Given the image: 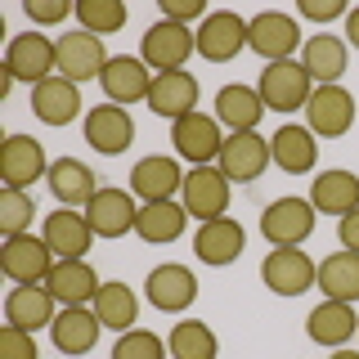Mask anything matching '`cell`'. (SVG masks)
<instances>
[{"label":"cell","mask_w":359,"mask_h":359,"mask_svg":"<svg viewBox=\"0 0 359 359\" xmlns=\"http://www.w3.org/2000/svg\"><path fill=\"white\" fill-rule=\"evenodd\" d=\"M32 220H36V198L27 189H5L0 194V229H5V238L32 233Z\"/></svg>","instance_id":"38"},{"label":"cell","mask_w":359,"mask_h":359,"mask_svg":"<svg viewBox=\"0 0 359 359\" xmlns=\"http://www.w3.org/2000/svg\"><path fill=\"white\" fill-rule=\"evenodd\" d=\"M184 175L189 171H180L175 157L149 153V157H140V162L130 166V194L140 202H171L180 189H184Z\"/></svg>","instance_id":"17"},{"label":"cell","mask_w":359,"mask_h":359,"mask_svg":"<svg viewBox=\"0 0 359 359\" xmlns=\"http://www.w3.org/2000/svg\"><path fill=\"white\" fill-rule=\"evenodd\" d=\"M144 301H149L153 310H162V314L189 310V306L198 301V278H194V269L180 265V261H166V265L149 269V278H144Z\"/></svg>","instance_id":"14"},{"label":"cell","mask_w":359,"mask_h":359,"mask_svg":"<svg viewBox=\"0 0 359 359\" xmlns=\"http://www.w3.org/2000/svg\"><path fill=\"white\" fill-rule=\"evenodd\" d=\"M346 63H351V45L341 36L319 32V36H306V45H301V67L310 72L314 86H341Z\"/></svg>","instance_id":"26"},{"label":"cell","mask_w":359,"mask_h":359,"mask_svg":"<svg viewBox=\"0 0 359 359\" xmlns=\"http://www.w3.org/2000/svg\"><path fill=\"white\" fill-rule=\"evenodd\" d=\"M166 351H171V359H216L220 355V337H216L211 323L184 319V323L171 328V337H166Z\"/></svg>","instance_id":"36"},{"label":"cell","mask_w":359,"mask_h":359,"mask_svg":"<svg viewBox=\"0 0 359 359\" xmlns=\"http://www.w3.org/2000/svg\"><path fill=\"white\" fill-rule=\"evenodd\" d=\"M45 287L54 292V301H59V306H95L104 278L95 274V265H90V261H54Z\"/></svg>","instance_id":"29"},{"label":"cell","mask_w":359,"mask_h":359,"mask_svg":"<svg viewBox=\"0 0 359 359\" xmlns=\"http://www.w3.org/2000/svg\"><path fill=\"white\" fill-rule=\"evenodd\" d=\"M314 233V202L310 198H274L261 211V238L269 247H301Z\"/></svg>","instance_id":"6"},{"label":"cell","mask_w":359,"mask_h":359,"mask_svg":"<svg viewBox=\"0 0 359 359\" xmlns=\"http://www.w3.org/2000/svg\"><path fill=\"white\" fill-rule=\"evenodd\" d=\"M189 229V211L184 202L171 198V202H140V220H135V233L153 247H166V243H180V233Z\"/></svg>","instance_id":"32"},{"label":"cell","mask_w":359,"mask_h":359,"mask_svg":"<svg viewBox=\"0 0 359 359\" xmlns=\"http://www.w3.org/2000/svg\"><path fill=\"white\" fill-rule=\"evenodd\" d=\"M261 283L274 292V297H301L319 283V261L301 247H274V252L261 261Z\"/></svg>","instance_id":"3"},{"label":"cell","mask_w":359,"mask_h":359,"mask_svg":"<svg viewBox=\"0 0 359 359\" xmlns=\"http://www.w3.org/2000/svg\"><path fill=\"white\" fill-rule=\"evenodd\" d=\"M54 261H59V256H54L50 243L36 238V233H18V238H5V247H0V274H5L14 287L45 283Z\"/></svg>","instance_id":"7"},{"label":"cell","mask_w":359,"mask_h":359,"mask_svg":"<svg viewBox=\"0 0 359 359\" xmlns=\"http://www.w3.org/2000/svg\"><path fill=\"white\" fill-rule=\"evenodd\" d=\"M54 314H59V301L45 283H27V287H9L5 297V323H14L22 332H36V328H50Z\"/></svg>","instance_id":"27"},{"label":"cell","mask_w":359,"mask_h":359,"mask_svg":"<svg viewBox=\"0 0 359 359\" xmlns=\"http://www.w3.org/2000/svg\"><path fill=\"white\" fill-rule=\"evenodd\" d=\"M359 332V314L351 301H328L323 297L319 306L306 314V337L314 346H328V351H341L346 341Z\"/></svg>","instance_id":"24"},{"label":"cell","mask_w":359,"mask_h":359,"mask_svg":"<svg viewBox=\"0 0 359 359\" xmlns=\"http://www.w3.org/2000/svg\"><path fill=\"white\" fill-rule=\"evenodd\" d=\"M5 72L14 76V81H27V86L50 81V76H59V45H54L50 36H41L36 27L18 32V36L9 41Z\"/></svg>","instance_id":"5"},{"label":"cell","mask_w":359,"mask_h":359,"mask_svg":"<svg viewBox=\"0 0 359 359\" xmlns=\"http://www.w3.org/2000/svg\"><path fill=\"white\" fill-rule=\"evenodd\" d=\"M243 247H247V229L238 220H229V216L198 224V233H194V256L202 265H211V269L233 265L243 256Z\"/></svg>","instance_id":"21"},{"label":"cell","mask_w":359,"mask_h":359,"mask_svg":"<svg viewBox=\"0 0 359 359\" xmlns=\"http://www.w3.org/2000/svg\"><path fill=\"white\" fill-rule=\"evenodd\" d=\"M306 126L314 130V140H341L355 126V95L346 86H314L306 104Z\"/></svg>","instance_id":"13"},{"label":"cell","mask_w":359,"mask_h":359,"mask_svg":"<svg viewBox=\"0 0 359 359\" xmlns=\"http://www.w3.org/2000/svg\"><path fill=\"white\" fill-rule=\"evenodd\" d=\"M81 130H86V144L95 153H104V157H117V153H126L130 144H135V117H130L126 108L108 104V99L99 108L86 112Z\"/></svg>","instance_id":"16"},{"label":"cell","mask_w":359,"mask_h":359,"mask_svg":"<svg viewBox=\"0 0 359 359\" xmlns=\"http://www.w3.org/2000/svg\"><path fill=\"white\" fill-rule=\"evenodd\" d=\"M189 54H198V36H194V27H184V22L157 18L140 36V59L149 63L153 72H184Z\"/></svg>","instance_id":"2"},{"label":"cell","mask_w":359,"mask_h":359,"mask_svg":"<svg viewBox=\"0 0 359 359\" xmlns=\"http://www.w3.org/2000/svg\"><path fill=\"white\" fill-rule=\"evenodd\" d=\"M81 86L67 81V76H50V81L32 86V112L45 126H72V117L81 112Z\"/></svg>","instance_id":"30"},{"label":"cell","mask_w":359,"mask_h":359,"mask_svg":"<svg viewBox=\"0 0 359 359\" xmlns=\"http://www.w3.org/2000/svg\"><path fill=\"white\" fill-rule=\"evenodd\" d=\"M194 36H198V54L207 63H233L247 50V18L233 14V9H211L194 27Z\"/></svg>","instance_id":"8"},{"label":"cell","mask_w":359,"mask_h":359,"mask_svg":"<svg viewBox=\"0 0 359 359\" xmlns=\"http://www.w3.org/2000/svg\"><path fill=\"white\" fill-rule=\"evenodd\" d=\"M153 67L140 59V54H112L99 86H104V99L117 108H130V104H149V90H153Z\"/></svg>","instance_id":"12"},{"label":"cell","mask_w":359,"mask_h":359,"mask_svg":"<svg viewBox=\"0 0 359 359\" xmlns=\"http://www.w3.org/2000/svg\"><path fill=\"white\" fill-rule=\"evenodd\" d=\"M269 162H274V153H269V140H265L261 130L224 135V149L216 157V166L224 171L229 184H252V180H261Z\"/></svg>","instance_id":"9"},{"label":"cell","mask_w":359,"mask_h":359,"mask_svg":"<svg viewBox=\"0 0 359 359\" xmlns=\"http://www.w3.org/2000/svg\"><path fill=\"white\" fill-rule=\"evenodd\" d=\"M346 45H355V50H359V5L346 14Z\"/></svg>","instance_id":"45"},{"label":"cell","mask_w":359,"mask_h":359,"mask_svg":"<svg viewBox=\"0 0 359 359\" xmlns=\"http://www.w3.org/2000/svg\"><path fill=\"white\" fill-rule=\"evenodd\" d=\"M0 359H41L36 355V332H22L14 323L0 328Z\"/></svg>","instance_id":"40"},{"label":"cell","mask_w":359,"mask_h":359,"mask_svg":"<svg viewBox=\"0 0 359 359\" xmlns=\"http://www.w3.org/2000/svg\"><path fill=\"white\" fill-rule=\"evenodd\" d=\"M27 18H32V27H54V22H63L67 14H76V5H67V0H27Z\"/></svg>","instance_id":"41"},{"label":"cell","mask_w":359,"mask_h":359,"mask_svg":"<svg viewBox=\"0 0 359 359\" xmlns=\"http://www.w3.org/2000/svg\"><path fill=\"white\" fill-rule=\"evenodd\" d=\"M256 90H261L269 112H306L310 95H314V81H310L306 67H301V59H287V63H265Z\"/></svg>","instance_id":"4"},{"label":"cell","mask_w":359,"mask_h":359,"mask_svg":"<svg viewBox=\"0 0 359 359\" xmlns=\"http://www.w3.org/2000/svg\"><path fill=\"white\" fill-rule=\"evenodd\" d=\"M162 18H171V22H184V27H189V22H202V18H207V5H202V0H162Z\"/></svg>","instance_id":"43"},{"label":"cell","mask_w":359,"mask_h":359,"mask_svg":"<svg viewBox=\"0 0 359 359\" xmlns=\"http://www.w3.org/2000/svg\"><path fill=\"white\" fill-rule=\"evenodd\" d=\"M346 14H351V5H341V0H301V18L310 22H332Z\"/></svg>","instance_id":"42"},{"label":"cell","mask_w":359,"mask_h":359,"mask_svg":"<svg viewBox=\"0 0 359 359\" xmlns=\"http://www.w3.org/2000/svg\"><path fill=\"white\" fill-rule=\"evenodd\" d=\"M269 153H274V166L283 175H310L319 166V144H314L310 126H297V121H283L274 135H269Z\"/></svg>","instance_id":"23"},{"label":"cell","mask_w":359,"mask_h":359,"mask_svg":"<svg viewBox=\"0 0 359 359\" xmlns=\"http://www.w3.org/2000/svg\"><path fill=\"white\" fill-rule=\"evenodd\" d=\"M112 359H171V351H166V341L149 328H130L121 332L117 341H112Z\"/></svg>","instance_id":"39"},{"label":"cell","mask_w":359,"mask_h":359,"mask_svg":"<svg viewBox=\"0 0 359 359\" xmlns=\"http://www.w3.org/2000/svg\"><path fill=\"white\" fill-rule=\"evenodd\" d=\"M0 175H5V189H32L36 180L50 175L41 140H32V135H9L5 149H0Z\"/></svg>","instance_id":"20"},{"label":"cell","mask_w":359,"mask_h":359,"mask_svg":"<svg viewBox=\"0 0 359 359\" xmlns=\"http://www.w3.org/2000/svg\"><path fill=\"white\" fill-rule=\"evenodd\" d=\"M171 149L194 166H216V157L224 149V135H220V121L211 112H189V117L171 121Z\"/></svg>","instance_id":"11"},{"label":"cell","mask_w":359,"mask_h":359,"mask_svg":"<svg viewBox=\"0 0 359 359\" xmlns=\"http://www.w3.org/2000/svg\"><path fill=\"white\" fill-rule=\"evenodd\" d=\"M59 45V76H67V81H99L104 76V67H108V50H104V41L99 36H90V32H67V36L54 41Z\"/></svg>","instance_id":"19"},{"label":"cell","mask_w":359,"mask_h":359,"mask_svg":"<svg viewBox=\"0 0 359 359\" xmlns=\"http://www.w3.org/2000/svg\"><path fill=\"white\" fill-rule=\"evenodd\" d=\"M337 238H341V252H359V207L337 220Z\"/></svg>","instance_id":"44"},{"label":"cell","mask_w":359,"mask_h":359,"mask_svg":"<svg viewBox=\"0 0 359 359\" xmlns=\"http://www.w3.org/2000/svg\"><path fill=\"white\" fill-rule=\"evenodd\" d=\"M99 332H104V323H99V314L90 306H59L50 323V337L54 346H59V355H90L99 346Z\"/></svg>","instance_id":"22"},{"label":"cell","mask_w":359,"mask_h":359,"mask_svg":"<svg viewBox=\"0 0 359 359\" xmlns=\"http://www.w3.org/2000/svg\"><path fill=\"white\" fill-rule=\"evenodd\" d=\"M265 112H269V108H265L261 90L247 86V81H229V86L216 90V121H220V126H229V135L256 130Z\"/></svg>","instance_id":"25"},{"label":"cell","mask_w":359,"mask_h":359,"mask_svg":"<svg viewBox=\"0 0 359 359\" xmlns=\"http://www.w3.org/2000/svg\"><path fill=\"white\" fill-rule=\"evenodd\" d=\"M301 45H306L301 22L292 14H283V9H261V14H252V22H247V50L265 63H287Z\"/></svg>","instance_id":"1"},{"label":"cell","mask_w":359,"mask_h":359,"mask_svg":"<svg viewBox=\"0 0 359 359\" xmlns=\"http://www.w3.org/2000/svg\"><path fill=\"white\" fill-rule=\"evenodd\" d=\"M130 18V9L121 5V0H81L76 5V22H81V32H90V36H112V32H121Z\"/></svg>","instance_id":"37"},{"label":"cell","mask_w":359,"mask_h":359,"mask_svg":"<svg viewBox=\"0 0 359 359\" xmlns=\"http://www.w3.org/2000/svg\"><path fill=\"white\" fill-rule=\"evenodd\" d=\"M310 202H314V211H323V216H351L359 207V175L341 171V166L319 171L310 180Z\"/></svg>","instance_id":"33"},{"label":"cell","mask_w":359,"mask_h":359,"mask_svg":"<svg viewBox=\"0 0 359 359\" xmlns=\"http://www.w3.org/2000/svg\"><path fill=\"white\" fill-rule=\"evenodd\" d=\"M90 310L99 314V323H104L108 332H130L135 319H140V297H135L130 283H104Z\"/></svg>","instance_id":"35"},{"label":"cell","mask_w":359,"mask_h":359,"mask_svg":"<svg viewBox=\"0 0 359 359\" xmlns=\"http://www.w3.org/2000/svg\"><path fill=\"white\" fill-rule=\"evenodd\" d=\"M229 180H224L220 166H194L184 175V189H180V202H184L189 220L207 224V220H220L229 211Z\"/></svg>","instance_id":"10"},{"label":"cell","mask_w":359,"mask_h":359,"mask_svg":"<svg viewBox=\"0 0 359 359\" xmlns=\"http://www.w3.org/2000/svg\"><path fill=\"white\" fill-rule=\"evenodd\" d=\"M328 301H359V252H332L319 261V283Z\"/></svg>","instance_id":"34"},{"label":"cell","mask_w":359,"mask_h":359,"mask_svg":"<svg viewBox=\"0 0 359 359\" xmlns=\"http://www.w3.org/2000/svg\"><path fill=\"white\" fill-rule=\"evenodd\" d=\"M86 220L95 229V238H126L135 233V220H140V198L130 189H99L86 207Z\"/></svg>","instance_id":"15"},{"label":"cell","mask_w":359,"mask_h":359,"mask_svg":"<svg viewBox=\"0 0 359 359\" xmlns=\"http://www.w3.org/2000/svg\"><path fill=\"white\" fill-rule=\"evenodd\" d=\"M328 359H359V351H346V346H341V351H332Z\"/></svg>","instance_id":"46"},{"label":"cell","mask_w":359,"mask_h":359,"mask_svg":"<svg viewBox=\"0 0 359 359\" xmlns=\"http://www.w3.org/2000/svg\"><path fill=\"white\" fill-rule=\"evenodd\" d=\"M41 238L50 243V252L59 261H86L90 243H95V229H90L86 211H72V207H59L41 220Z\"/></svg>","instance_id":"18"},{"label":"cell","mask_w":359,"mask_h":359,"mask_svg":"<svg viewBox=\"0 0 359 359\" xmlns=\"http://www.w3.org/2000/svg\"><path fill=\"white\" fill-rule=\"evenodd\" d=\"M198 76L194 72H157L149 90V108L166 121H180L189 112H198Z\"/></svg>","instance_id":"28"},{"label":"cell","mask_w":359,"mask_h":359,"mask_svg":"<svg viewBox=\"0 0 359 359\" xmlns=\"http://www.w3.org/2000/svg\"><path fill=\"white\" fill-rule=\"evenodd\" d=\"M50 194L59 198V207H72V211H86L90 198L99 194V180L90 171L86 162H76V157H59V162H50Z\"/></svg>","instance_id":"31"}]
</instances>
